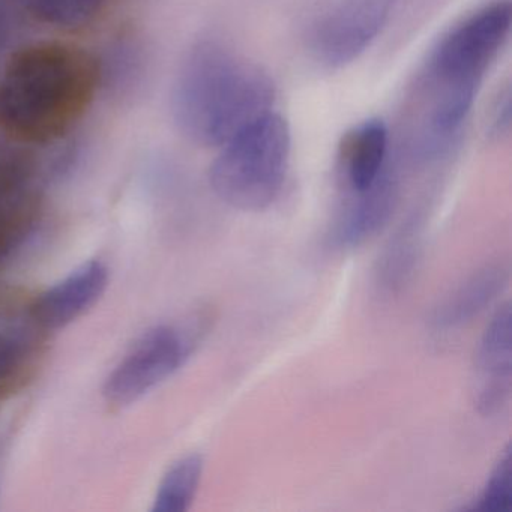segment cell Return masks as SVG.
Here are the masks:
<instances>
[{"instance_id":"6da1fadb","label":"cell","mask_w":512,"mask_h":512,"mask_svg":"<svg viewBox=\"0 0 512 512\" xmlns=\"http://www.w3.org/2000/svg\"><path fill=\"white\" fill-rule=\"evenodd\" d=\"M101 76L97 59L71 44L19 50L0 73V130L25 145L56 142L83 118Z\"/></svg>"},{"instance_id":"7a4b0ae2","label":"cell","mask_w":512,"mask_h":512,"mask_svg":"<svg viewBox=\"0 0 512 512\" xmlns=\"http://www.w3.org/2000/svg\"><path fill=\"white\" fill-rule=\"evenodd\" d=\"M511 28V0H496L454 26L434 47L416 121L415 149L424 160L442 155L460 133Z\"/></svg>"},{"instance_id":"3957f363","label":"cell","mask_w":512,"mask_h":512,"mask_svg":"<svg viewBox=\"0 0 512 512\" xmlns=\"http://www.w3.org/2000/svg\"><path fill=\"white\" fill-rule=\"evenodd\" d=\"M275 86L259 65L215 41L185 56L172 95L173 119L191 142L221 148L260 116L272 112Z\"/></svg>"},{"instance_id":"277c9868","label":"cell","mask_w":512,"mask_h":512,"mask_svg":"<svg viewBox=\"0 0 512 512\" xmlns=\"http://www.w3.org/2000/svg\"><path fill=\"white\" fill-rule=\"evenodd\" d=\"M292 134L272 112L242 128L220 148L209 169V184L221 202L239 211L268 208L280 196L289 170Z\"/></svg>"},{"instance_id":"5b68a950","label":"cell","mask_w":512,"mask_h":512,"mask_svg":"<svg viewBox=\"0 0 512 512\" xmlns=\"http://www.w3.org/2000/svg\"><path fill=\"white\" fill-rule=\"evenodd\" d=\"M197 344L196 329L164 323L146 331L104 382L103 395L112 407L130 406L184 367Z\"/></svg>"},{"instance_id":"8992f818","label":"cell","mask_w":512,"mask_h":512,"mask_svg":"<svg viewBox=\"0 0 512 512\" xmlns=\"http://www.w3.org/2000/svg\"><path fill=\"white\" fill-rule=\"evenodd\" d=\"M50 334L38 319L34 296L0 290V400L34 382L46 361Z\"/></svg>"},{"instance_id":"52a82bcc","label":"cell","mask_w":512,"mask_h":512,"mask_svg":"<svg viewBox=\"0 0 512 512\" xmlns=\"http://www.w3.org/2000/svg\"><path fill=\"white\" fill-rule=\"evenodd\" d=\"M392 8L394 0H340L314 28L311 52L329 68L352 64L382 34Z\"/></svg>"},{"instance_id":"ba28073f","label":"cell","mask_w":512,"mask_h":512,"mask_svg":"<svg viewBox=\"0 0 512 512\" xmlns=\"http://www.w3.org/2000/svg\"><path fill=\"white\" fill-rule=\"evenodd\" d=\"M43 194L29 155L0 146V269L16 257L37 232Z\"/></svg>"},{"instance_id":"9c48e42d","label":"cell","mask_w":512,"mask_h":512,"mask_svg":"<svg viewBox=\"0 0 512 512\" xmlns=\"http://www.w3.org/2000/svg\"><path fill=\"white\" fill-rule=\"evenodd\" d=\"M478 409L482 415H496L508 406L512 388L511 304L497 308L482 334L478 349Z\"/></svg>"},{"instance_id":"30bf717a","label":"cell","mask_w":512,"mask_h":512,"mask_svg":"<svg viewBox=\"0 0 512 512\" xmlns=\"http://www.w3.org/2000/svg\"><path fill=\"white\" fill-rule=\"evenodd\" d=\"M109 284V269L100 260L83 263L58 283L34 296L38 319L50 332L58 331L91 310Z\"/></svg>"},{"instance_id":"8fae6325","label":"cell","mask_w":512,"mask_h":512,"mask_svg":"<svg viewBox=\"0 0 512 512\" xmlns=\"http://www.w3.org/2000/svg\"><path fill=\"white\" fill-rule=\"evenodd\" d=\"M389 131L382 119L355 125L340 145V172L352 193L368 190L386 170Z\"/></svg>"},{"instance_id":"7c38bea8","label":"cell","mask_w":512,"mask_h":512,"mask_svg":"<svg viewBox=\"0 0 512 512\" xmlns=\"http://www.w3.org/2000/svg\"><path fill=\"white\" fill-rule=\"evenodd\" d=\"M509 283L508 263L497 262L473 272L431 316V326L436 331H451L472 322Z\"/></svg>"},{"instance_id":"4fadbf2b","label":"cell","mask_w":512,"mask_h":512,"mask_svg":"<svg viewBox=\"0 0 512 512\" xmlns=\"http://www.w3.org/2000/svg\"><path fill=\"white\" fill-rule=\"evenodd\" d=\"M355 194L338 229L340 244L358 248L382 232L389 223L398 203V184L386 167L379 179L368 190Z\"/></svg>"},{"instance_id":"5bb4252c","label":"cell","mask_w":512,"mask_h":512,"mask_svg":"<svg viewBox=\"0 0 512 512\" xmlns=\"http://www.w3.org/2000/svg\"><path fill=\"white\" fill-rule=\"evenodd\" d=\"M422 235L424 230L418 217L410 218L395 233L380 257L376 272L377 286L382 292L394 295L409 283L421 254Z\"/></svg>"},{"instance_id":"9a60e30c","label":"cell","mask_w":512,"mask_h":512,"mask_svg":"<svg viewBox=\"0 0 512 512\" xmlns=\"http://www.w3.org/2000/svg\"><path fill=\"white\" fill-rule=\"evenodd\" d=\"M203 473V458L187 455L176 461L158 485L154 511L185 512L190 508L199 490Z\"/></svg>"},{"instance_id":"2e32d148","label":"cell","mask_w":512,"mask_h":512,"mask_svg":"<svg viewBox=\"0 0 512 512\" xmlns=\"http://www.w3.org/2000/svg\"><path fill=\"white\" fill-rule=\"evenodd\" d=\"M106 0H23L25 10L41 22L59 28L88 25L103 10Z\"/></svg>"},{"instance_id":"e0dca14e","label":"cell","mask_w":512,"mask_h":512,"mask_svg":"<svg viewBox=\"0 0 512 512\" xmlns=\"http://www.w3.org/2000/svg\"><path fill=\"white\" fill-rule=\"evenodd\" d=\"M476 512H511L512 511V458L511 448L506 446L502 457L497 461L487 484L482 490L478 502L472 506Z\"/></svg>"},{"instance_id":"ac0fdd59","label":"cell","mask_w":512,"mask_h":512,"mask_svg":"<svg viewBox=\"0 0 512 512\" xmlns=\"http://www.w3.org/2000/svg\"><path fill=\"white\" fill-rule=\"evenodd\" d=\"M23 10V0H0V52L16 34Z\"/></svg>"},{"instance_id":"d6986e66","label":"cell","mask_w":512,"mask_h":512,"mask_svg":"<svg viewBox=\"0 0 512 512\" xmlns=\"http://www.w3.org/2000/svg\"><path fill=\"white\" fill-rule=\"evenodd\" d=\"M509 128H511V92L506 88L505 91L500 92L494 104L488 133L491 137L500 139L509 133Z\"/></svg>"}]
</instances>
